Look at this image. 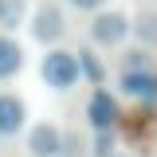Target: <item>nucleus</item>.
Instances as JSON below:
<instances>
[{"instance_id": "f257e3e1", "label": "nucleus", "mask_w": 157, "mask_h": 157, "mask_svg": "<svg viewBox=\"0 0 157 157\" xmlns=\"http://www.w3.org/2000/svg\"><path fill=\"white\" fill-rule=\"evenodd\" d=\"M39 75H43V82L51 86V90H71L78 78V55L75 51H63V47H51L47 55H43V63H39Z\"/></svg>"}, {"instance_id": "f03ea898", "label": "nucleus", "mask_w": 157, "mask_h": 157, "mask_svg": "<svg viewBox=\"0 0 157 157\" xmlns=\"http://www.w3.org/2000/svg\"><path fill=\"white\" fill-rule=\"evenodd\" d=\"M134 32V24H130V16L126 12H118V8H102L94 20H90V39H94L98 47H114V43H122V39Z\"/></svg>"}, {"instance_id": "7ed1b4c3", "label": "nucleus", "mask_w": 157, "mask_h": 157, "mask_svg": "<svg viewBox=\"0 0 157 157\" xmlns=\"http://www.w3.org/2000/svg\"><path fill=\"white\" fill-rule=\"evenodd\" d=\"M63 32H67V20H63V12H59L55 4H39L36 12H32V36L39 43H59Z\"/></svg>"}, {"instance_id": "20e7f679", "label": "nucleus", "mask_w": 157, "mask_h": 157, "mask_svg": "<svg viewBox=\"0 0 157 157\" xmlns=\"http://www.w3.org/2000/svg\"><path fill=\"white\" fill-rule=\"evenodd\" d=\"M86 118H90V126L94 130H114L122 110H118V98L106 90V86H94V94L86 102Z\"/></svg>"}, {"instance_id": "39448f33", "label": "nucleus", "mask_w": 157, "mask_h": 157, "mask_svg": "<svg viewBox=\"0 0 157 157\" xmlns=\"http://www.w3.org/2000/svg\"><path fill=\"white\" fill-rule=\"evenodd\" d=\"M63 149V130L55 122H39L28 130V153L32 157H59Z\"/></svg>"}, {"instance_id": "423d86ee", "label": "nucleus", "mask_w": 157, "mask_h": 157, "mask_svg": "<svg viewBox=\"0 0 157 157\" xmlns=\"http://www.w3.org/2000/svg\"><path fill=\"white\" fill-rule=\"evenodd\" d=\"M118 90L134 102H145L153 106L157 102V71H134V75H122L118 78Z\"/></svg>"}, {"instance_id": "0eeeda50", "label": "nucleus", "mask_w": 157, "mask_h": 157, "mask_svg": "<svg viewBox=\"0 0 157 157\" xmlns=\"http://www.w3.org/2000/svg\"><path fill=\"white\" fill-rule=\"evenodd\" d=\"M28 126V106L16 94H0V137H16Z\"/></svg>"}, {"instance_id": "6e6552de", "label": "nucleus", "mask_w": 157, "mask_h": 157, "mask_svg": "<svg viewBox=\"0 0 157 157\" xmlns=\"http://www.w3.org/2000/svg\"><path fill=\"white\" fill-rule=\"evenodd\" d=\"M20 67H24V47H20L12 36L0 32V78L20 75Z\"/></svg>"}, {"instance_id": "1a4fd4ad", "label": "nucleus", "mask_w": 157, "mask_h": 157, "mask_svg": "<svg viewBox=\"0 0 157 157\" xmlns=\"http://www.w3.org/2000/svg\"><path fill=\"white\" fill-rule=\"evenodd\" d=\"M28 20V0H0V32H16Z\"/></svg>"}, {"instance_id": "9d476101", "label": "nucleus", "mask_w": 157, "mask_h": 157, "mask_svg": "<svg viewBox=\"0 0 157 157\" xmlns=\"http://www.w3.org/2000/svg\"><path fill=\"white\" fill-rule=\"evenodd\" d=\"M75 55H78V75L86 78V82H94V86H102V78H106L102 59H98L94 51H75Z\"/></svg>"}, {"instance_id": "9b49d317", "label": "nucleus", "mask_w": 157, "mask_h": 157, "mask_svg": "<svg viewBox=\"0 0 157 157\" xmlns=\"http://www.w3.org/2000/svg\"><path fill=\"white\" fill-rule=\"evenodd\" d=\"M134 71H153L149 47H130V51L122 55V75H134Z\"/></svg>"}, {"instance_id": "f8f14e48", "label": "nucleus", "mask_w": 157, "mask_h": 157, "mask_svg": "<svg viewBox=\"0 0 157 157\" xmlns=\"http://www.w3.org/2000/svg\"><path fill=\"white\" fill-rule=\"evenodd\" d=\"M137 39H141V47H157V12H141L134 24Z\"/></svg>"}, {"instance_id": "ddd939ff", "label": "nucleus", "mask_w": 157, "mask_h": 157, "mask_svg": "<svg viewBox=\"0 0 157 157\" xmlns=\"http://www.w3.org/2000/svg\"><path fill=\"white\" fill-rule=\"evenodd\" d=\"M90 153H94V157H114L118 153L114 130H94V137H90Z\"/></svg>"}, {"instance_id": "4468645a", "label": "nucleus", "mask_w": 157, "mask_h": 157, "mask_svg": "<svg viewBox=\"0 0 157 157\" xmlns=\"http://www.w3.org/2000/svg\"><path fill=\"white\" fill-rule=\"evenodd\" d=\"M82 153H90V141L82 134H67L63 130V149H59V157H82Z\"/></svg>"}, {"instance_id": "2eb2a0df", "label": "nucleus", "mask_w": 157, "mask_h": 157, "mask_svg": "<svg viewBox=\"0 0 157 157\" xmlns=\"http://www.w3.org/2000/svg\"><path fill=\"white\" fill-rule=\"evenodd\" d=\"M67 4H71V8H78V12H102L110 0H67Z\"/></svg>"}, {"instance_id": "dca6fc26", "label": "nucleus", "mask_w": 157, "mask_h": 157, "mask_svg": "<svg viewBox=\"0 0 157 157\" xmlns=\"http://www.w3.org/2000/svg\"><path fill=\"white\" fill-rule=\"evenodd\" d=\"M114 157H122V153H114Z\"/></svg>"}]
</instances>
